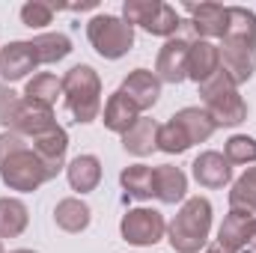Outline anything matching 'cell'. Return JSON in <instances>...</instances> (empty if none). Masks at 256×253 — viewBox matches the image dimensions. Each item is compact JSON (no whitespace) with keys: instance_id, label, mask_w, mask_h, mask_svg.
<instances>
[{"instance_id":"cell-36","label":"cell","mask_w":256,"mask_h":253,"mask_svg":"<svg viewBox=\"0 0 256 253\" xmlns=\"http://www.w3.org/2000/svg\"><path fill=\"white\" fill-rule=\"evenodd\" d=\"M9 253H36V250H9Z\"/></svg>"},{"instance_id":"cell-12","label":"cell","mask_w":256,"mask_h":253,"mask_svg":"<svg viewBox=\"0 0 256 253\" xmlns=\"http://www.w3.org/2000/svg\"><path fill=\"white\" fill-rule=\"evenodd\" d=\"M120 92L126 96L137 110H149V108L158 102V96H161V80H158V74H152L149 68H134L126 80H122Z\"/></svg>"},{"instance_id":"cell-11","label":"cell","mask_w":256,"mask_h":253,"mask_svg":"<svg viewBox=\"0 0 256 253\" xmlns=\"http://www.w3.org/2000/svg\"><path fill=\"white\" fill-rule=\"evenodd\" d=\"M36 66L39 57L33 51V42H9L6 48H0V78L6 84L27 78Z\"/></svg>"},{"instance_id":"cell-34","label":"cell","mask_w":256,"mask_h":253,"mask_svg":"<svg viewBox=\"0 0 256 253\" xmlns=\"http://www.w3.org/2000/svg\"><path fill=\"white\" fill-rule=\"evenodd\" d=\"M242 253H256V218L250 220V230H248V244Z\"/></svg>"},{"instance_id":"cell-24","label":"cell","mask_w":256,"mask_h":253,"mask_svg":"<svg viewBox=\"0 0 256 253\" xmlns=\"http://www.w3.org/2000/svg\"><path fill=\"white\" fill-rule=\"evenodd\" d=\"M57 96H63V78H57L51 72L36 74L24 90V98L33 102V104H42V108H51L57 102Z\"/></svg>"},{"instance_id":"cell-5","label":"cell","mask_w":256,"mask_h":253,"mask_svg":"<svg viewBox=\"0 0 256 253\" xmlns=\"http://www.w3.org/2000/svg\"><path fill=\"white\" fill-rule=\"evenodd\" d=\"M122 21L131 27H143L152 36H167L173 39V33L182 27V18L173 6L161 3V0H126L122 3Z\"/></svg>"},{"instance_id":"cell-13","label":"cell","mask_w":256,"mask_h":253,"mask_svg":"<svg viewBox=\"0 0 256 253\" xmlns=\"http://www.w3.org/2000/svg\"><path fill=\"white\" fill-rule=\"evenodd\" d=\"M33 152L39 155V161L45 164V170H48V176L54 179L60 170H63V158H66V149H68V134H66L60 126H54L51 131H45V134H39V137H33Z\"/></svg>"},{"instance_id":"cell-7","label":"cell","mask_w":256,"mask_h":253,"mask_svg":"<svg viewBox=\"0 0 256 253\" xmlns=\"http://www.w3.org/2000/svg\"><path fill=\"white\" fill-rule=\"evenodd\" d=\"M164 230H167L164 214L155 212V208H134V212H128L126 218H122V224H120L122 238H126L128 244H137V248H149V244L161 242Z\"/></svg>"},{"instance_id":"cell-26","label":"cell","mask_w":256,"mask_h":253,"mask_svg":"<svg viewBox=\"0 0 256 253\" xmlns=\"http://www.w3.org/2000/svg\"><path fill=\"white\" fill-rule=\"evenodd\" d=\"M33 51H36V57H39V66H51V63H60L63 57L72 54V42H68V36L63 33H42V36H36L33 39Z\"/></svg>"},{"instance_id":"cell-3","label":"cell","mask_w":256,"mask_h":253,"mask_svg":"<svg viewBox=\"0 0 256 253\" xmlns=\"http://www.w3.org/2000/svg\"><path fill=\"white\" fill-rule=\"evenodd\" d=\"M200 96H202L206 114L212 116L214 126H238L248 120V104L238 96V86H232V80L224 72H218L214 78L200 84Z\"/></svg>"},{"instance_id":"cell-30","label":"cell","mask_w":256,"mask_h":253,"mask_svg":"<svg viewBox=\"0 0 256 253\" xmlns=\"http://www.w3.org/2000/svg\"><path fill=\"white\" fill-rule=\"evenodd\" d=\"M224 158L230 164H254L256 161V140L248 134H236L224 146Z\"/></svg>"},{"instance_id":"cell-22","label":"cell","mask_w":256,"mask_h":253,"mask_svg":"<svg viewBox=\"0 0 256 253\" xmlns=\"http://www.w3.org/2000/svg\"><path fill=\"white\" fill-rule=\"evenodd\" d=\"M120 182H122L128 196H134V200H152L155 196V167H146V164L126 167L120 173Z\"/></svg>"},{"instance_id":"cell-37","label":"cell","mask_w":256,"mask_h":253,"mask_svg":"<svg viewBox=\"0 0 256 253\" xmlns=\"http://www.w3.org/2000/svg\"><path fill=\"white\" fill-rule=\"evenodd\" d=\"M0 253H3V248H0Z\"/></svg>"},{"instance_id":"cell-6","label":"cell","mask_w":256,"mask_h":253,"mask_svg":"<svg viewBox=\"0 0 256 253\" xmlns=\"http://www.w3.org/2000/svg\"><path fill=\"white\" fill-rule=\"evenodd\" d=\"M0 179L12 190H36L39 185L51 182L45 164L39 161V155L33 152V146L27 143L24 149L12 152L3 164H0Z\"/></svg>"},{"instance_id":"cell-4","label":"cell","mask_w":256,"mask_h":253,"mask_svg":"<svg viewBox=\"0 0 256 253\" xmlns=\"http://www.w3.org/2000/svg\"><path fill=\"white\" fill-rule=\"evenodd\" d=\"M86 39L104 60H120L134 45V27L116 15H96L86 24Z\"/></svg>"},{"instance_id":"cell-17","label":"cell","mask_w":256,"mask_h":253,"mask_svg":"<svg viewBox=\"0 0 256 253\" xmlns=\"http://www.w3.org/2000/svg\"><path fill=\"white\" fill-rule=\"evenodd\" d=\"M185 194H188V176L179 167H173V164L155 167V196L161 202L176 206V202L185 200Z\"/></svg>"},{"instance_id":"cell-21","label":"cell","mask_w":256,"mask_h":253,"mask_svg":"<svg viewBox=\"0 0 256 253\" xmlns=\"http://www.w3.org/2000/svg\"><path fill=\"white\" fill-rule=\"evenodd\" d=\"M137 120H140V110L116 90V92L108 98V104H104V126L110 128V131H116V134H126Z\"/></svg>"},{"instance_id":"cell-27","label":"cell","mask_w":256,"mask_h":253,"mask_svg":"<svg viewBox=\"0 0 256 253\" xmlns=\"http://www.w3.org/2000/svg\"><path fill=\"white\" fill-rule=\"evenodd\" d=\"M230 208L256 214V167H248L244 176L236 179V185L230 190Z\"/></svg>"},{"instance_id":"cell-1","label":"cell","mask_w":256,"mask_h":253,"mask_svg":"<svg viewBox=\"0 0 256 253\" xmlns=\"http://www.w3.org/2000/svg\"><path fill=\"white\" fill-rule=\"evenodd\" d=\"M167 230H170V244L176 253H200L206 248L208 230H212V202L206 196L185 200Z\"/></svg>"},{"instance_id":"cell-31","label":"cell","mask_w":256,"mask_h":253,"mask_svg":"<svg viewBox=\"0 0 256 253\" xmlns=\"http://www.w3.org/2000/svg\"><path fill=\"white\" fill-rule=\"evenodd\" d=\"M21 104H24V98H18V92L12 86L9 84H0V126L6 128V131L15 126Z\"/></svg>"},{"instance_id":"cell-16","label":"cell","mask_w":256,"mask_h":253,"mask_svg":"<svg viewBox=\"0 0 256 253\" xmlns=\"http://www.w3.org/2000/svg\"><path fill=\"white\" fill-rule=\"evenodd\" d=\"M250 220H254V214L238 212V208H230V214L224 218V224H220V230H218V244L230 253H242L244 244H248Z\"/></svg>"},{"instance_id":"cell-28","label":"cell","mask_w":256,"mask_h":253,"mask_svg":"<svg viewBox=\"0 0 256 253\" xmlns=\"http://www.w3.org/2000/svg\"><path fill=\"white\" fill-rule=\"evenodd\" d=\"M224 39H242L256 45V12L244 6H230V27Z\"/></svg>"},{"instance_id":"cell-33","label":"cell","mask_w":256,"mask_h":253,"mask_svg":"<svg viewBox=\"0 0 256 253\" xmlns=\"http://www.w3.org/2000/svg\"><path fill=\"white\" fill-rule=\"evenodd\" d=\"M27 146V140L21 137V134H15V131H3L0 134V164L12 155V152H18V149H24Z\"/></svg>"},{"instance_id":"cell-19","label":"cell","mask_w":256,"mask_h":253,"mask_svg":"<svg viewBox=\"0 0 256 253\" xmlns=\"http://www.w3.org/2000/svg\"><path fill=\"white\" fill-rule=\"evenodd\" d=\"M158 128L161 126H158L155 120H143V116H140V120L122 134V146H126V152L137 155V158L152 155V152L158 149Z\"/></svg>"},{"instance_id":"cell-25","label":"cell","mask_w":256,"mask_h":253,"mask_svg":"<svg viewBox=\"0 0 256 253\" xmlns=\"http://www.w3.org/2000/svg\"><path fill=\"white\" fill-rule=\"evenodd\" d=\"M176 122H179V128L188 134V140L194 143H202V140H208L212 134H214V122H212V116L206 114V110H200V108H185V110H179L176 116H173Z\"/></svg>"},{"instance_id":"cell-29","label":"cell","mask_w":256,"mask_h":253,"mask_svg":"<svg viewBox=\"0 0 256 253\" xmlns=\"http://www.w3.org/2000/svg\"><path fill=\"white\" fill-rule=\"evenodd\" d=\"M158 149H161V152H167V155H179V152L191 149L188 134L179 128L176 120H170V122H164V126L158 128Z\"/></svg>"},{"instance_id":"cell-9","label":"cell","mask_w":256,"mask_h":253,"mask_svg":"<svg viewBox=\"0 0 256 253\" xmlns=\"http://www.w3.org/2000/svg\"><path fill=\"white\" fill-rule=\"evenodd\" d=\"M185 12L191 15L188 27L202 39H224L230 27V6L220 3H185Z\"/></svg>"},{"instance_id":"cell-32","label":"cell","mask_w":256,"mask_h":253,"mask_svg":"<svg viewBox=\"0 0 256 253\" xmlns=\"http://www.w3.org/2000/svg\"><path fill=\"white\" fill-rule=\"evenodd\" d=\"M51 18H54V6L51 3H42V0H30V3H24L21 6V21L27 24V27H45V24H51Z\"/></svg>"},{"instance_id":"cell-8","label":"cell","mask_w":256,"mask_h":253,"mask_svg":"<svg viewBox=\"0 0 256 253\" xmlns=\"http://www.w3.org/2000/svg\"><path fill=\"white\" fill-rule=\"evenodd\" d=\"M220 72L232 80V86H242L254 78L256 68V45L242 39H224L220 45Z\"/></svg>"},{"instance_id":"cell-14","label":"cell","mask_w":256,"mask_h":253,"mask_svg":"<svg viewBox=\"0 0 256 253\" xmlns=\"http://www.w3.org/2000/svg\"><path fill=\"white\" fill-rule=\"evenodd\" d=\"M191 173H194V179H196V185L212 188V190L224 188L232 179V167H230V161L220 152H202V155H196L191 164Z\"/></svg>"},{"instance_id":"cell-35","label":"cell","mask_w":256,"mask_h":253,"mask_svg":"<svg viewBox=\"0 0 256 253\" xmlns=\"http://www.w3.org/2000/svg\"><path fill=\"white\" fill-rule=\"evenodd\" d=\"M202 253H230V250H224L220 244H212V248H206V250H202Z\"/></svg>"},{"instance_id":"cell-23","label":"cell","mask_w":256,"mask_h":253,"mask_svg":"<svg viewBox=\"0 0 256 253\" xmlns=\"http://www.w3.org/2000/svg\"><path fill=\"white\" fill-rule=\"evenodd\" d=\"M27 206L15 196H3L0 200V238H15L27 230Z\"/></svg>"},{"instance_id":"cell-18","label":"cell","mask_w":256,"mask_h":253,"mask_svg":"<svg viewBox=\"0 0 256 253\" xmlns=\"http://www.w3.org/2000/svg\"><path fill=\"white\" fill-rule=\"evenodd\" d=\"M66 176H68V185L78 194H86V190H96L102 182V161L96 155H78L68 167H66Z\"/></svg>"},{"instance_id":"cell-2","label":"cell","mask_w":256,"mask_h":253,"mask_svg":"<svg viewBox=\"0 0 256 253\" xmlns=\"http://www.w3.org/2000/svg\"><path fill=\"white\" fill-rule=\"evenodd\" d=\"M66 110L74 122H92L102 114V80L92 66H74L63 74Z\"/></svg>"},{"instance_id":"cell-20","label":"cell","mask_w":256,"mask_h":253,"mask_svg":"<svg viewBox=\"0 0 256 253\" xmlns=\"http://www.w3.org/2000/svg\"><path fill=\"white\" fill-rule=\"evenodd\" d=\"M90 206L84 202V200H78V196H66L57 202V208H54V224L66 230V232H80V230H86L90 226Z\"/></svg>"},{"instance_id":"cell-10","label":"cell","mask_w":256,"mask_h":253,"mask_svg":"<svg viewBox=\"0 0 256 253\" xmlns=\"http://www.w3.org/2000/svg\"><path fill=\"white\" fill-rule=\"evenodd\" d=\"M188 51H191V42L182 39V36H173L164 42V48L158 51V60H155V74L158 80H167V84H182L188 78Z\"/></svg>"},{"instance_id":"cell-15","label":"cell","mask_w":256,"mask_h":253,"mask_svg":"<svg viewBox=\"0 0 256 253\" xmlns=\"http://www.w3.org/2000/svg\"><path fill=\"white\" fill-rule=\"evenodd\" d=\"M218 72H220V48L214 42H208V39L191 42V51H188V78L196 80V84H206Z\"/></svg>"}]
</instances>
